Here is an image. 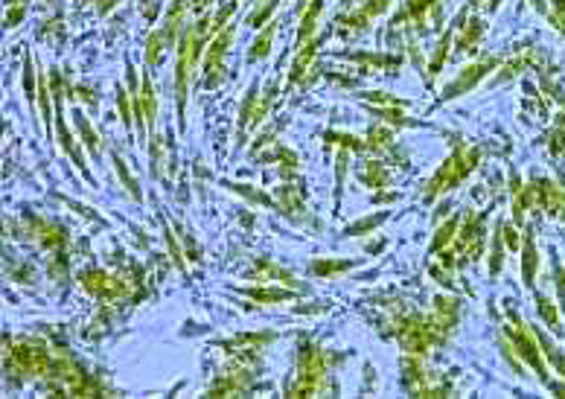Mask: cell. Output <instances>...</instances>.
I'll use <instances>...</instances> for the list:
<instances>
[{
	"instance_id": "obj_20",
	"label": "cell",
	"mask_w": 565,
	"mask_h": 399,
	"mask_svg": "<svg viewBox=\"0 0 565 399\" xmlns=\"http://www.w3.org/2000/svg\"><path fill=\"white\" fill-rule=\"evenodd\" d=\"M391 143H394V134H391V129H385V126H373L367 134H364V146H367V152H382V149H391Z\"/></svg>"
},
{
	"instance_id": "obj_36",
	"label": "cell",
	"mask_w": 565,
	"mask_h": 399,
	"mask_svg": "<svg viewBox=\"0 0 565 399\" xmlns=\"http://www.w3.org/2000/svg\"><path fill=\"white\" fill-rule=\"evenodd\" d=\"M210 4H216V0H190V6H192V12H204Z\"/></svg>"
},
{
	"instance_id": "obj_9",
	"label": "cell",
	"mask_w": 565,
	"mask_h": 399,
	"mask_svg": "<svg viewBox=\"0 0 565 399\" xmlns=\"http://www.w3.org/2000/svg\"><path fill=\"white\" fill-rule=\"evenodd\" d=\"M463 18H466V12L458 15V24H455L452 30H446V32L440 35V44H437V50H434V55H432V62H428V82H434L437 73L443 70L446 55H449V47H452V35H455V30H460V21H463Z\"/></svg>"
},
{
	"instance_id": "obj_38",
	"label": "cell",
	"mask_w": 565,
	"mask_h": 399,
	"mask_svg": "<svg viewBox=\"0 0 565 399\" xmlns=\"http://www.w3.org/2000/svg\"><path fill=\"white\" fill-rule=\"evenodd\" d=\"M446 4V0H432V6H443ZM432 6H428V9H432Z\"/></svg>"
},
{
	"instance_id": "obj_3",
	"label": "cell",
	"mask_w": 565,
	"mask_h": 399,
	"mask_svg": "<svg viewBox=\"0 0 565 399\" xmlns=\"http://www.w3.org/2000/svg\"><path fill=\"white\" fill-rule=\"evenodd\" d=\"M233 32L237 27L227 24L225 30H219L216 35L210 38L207 44V55H204V88H219L225 82V58H227V50H230V41H233Z\"/></svg>"
},
{
	"instance_id": "obj_8",
	"label": "cell",
	"mask_w": 565,
	"mask_h": 399,
	"mask_svg": "<svg viewBox=\"0 0 565 399\" xmlns=\"http://www.w3.org/2000/svg\"><path fill=\"white\" fill-rule=\"evenodd\" d=\"M321 12H324V0H312V4L306 6V12H303V18H300V27H298V38H295V50H300V47H306L309 41H315V27H318V18H321Z\"/></svg>"
},
{
	"instance_id": "obj_22",
	"label": "cell",
	"mask_w": 565,
	"mask_h": 399,
	"mask_svg": "<svg viewBox=\"0 0 565 399\" xmlns=\"http://www.w3.org/2000/svg\"><path fill=\"white\" fill-rule=\"evenodd\" d=\"M76 126H79V131H82V140H85V146H88V152L100 161V155H102V146H100V137H96V131H93V126L85 119V114L82 111H76Z\"/></svg>"
},
{
	"instance_id": "obj_25",
	"label": "cell",
	"mask_w": 565,
	"mask_h": 399,
	"mask_svg": "<svg viewBox=\"0 0 565 399\" xmlns=\"http://www.w3.org/2000/svg\"><path fill=\"white\" fill-rule=\"evenodd\" d=\"M536 263H539V256H536V245H533V236L528 233V236H524V283H528V286H533V277H536Z\"/></svg>"
},
{
	"instance_id": "obj_6",
	"label": "cell",
	"mask_w": 565,
	"mask_h": 399,
	"mask_svg": "<svg viewBox=\"0 0 565 399\" xmlns=\"http://www.w3.org/2000/svg\"><path fill=\"white\" fill-rule=\"evenodd\" d=\"M134 117L140 123V131L154 134V117H158V96H154L152 88V76L143 73V82H140V93H134Z\"/></svg>"
},
{
	"instance_id": "obj_11",
	"label": "cell",
	"mask_w": 565,
	"mask_h": 399,
	"mask_svg": "<svg viewBox=\"0 0 565 399\" xmlns=\"http://www.w3.org/2000/svg\"><path fill=\"white\" fill-rule=\"evenodd\" d=\"M481 35H484V24L478 21V18L460 24V32L455 38V53H475L478 44H481Z\"/></svg>"
},
{
	"instance_id": "obj_31",
	"label": "cell",
	"mask_w": 565,
	"mask_h": 399,
	"mask_svg": "<svg viewBox=\"0 0 565 399\" xmlns=\"http://www.w3.org/2000/svg\"><path fill=\"white\" fill-rule=\"evenodd\" d=\"M504 248H501V233H496V239H493V251H490V274L496 277L498 271H501V263H504Z\"/></svg>"
},
{
	"instance_id": "obj_19",
	"label": "cell",
	"mask_w": 565,
	"mask_h": 399,
	"mask_svg": "<svg viewBox=\"0 0 565 399\" xmlns=\"http://www.w3.org/2000/svg\"><path fill=\"white\" fill-rule=\"evenodd\" d=\"M245 294L248 297H254V301H260V303H283V301H295V292H288V289H268V286H262V289H245Z\"/></svg>"
},
{
	"instance_id": "obj_10",
	"label": "cell",
	"mask_w": 565,
	"mask_h": 399,
	"mask_svg": "<svg viewBox=\"0 0 565 399\" xmlns=\"http://www.w3.org/2000/svg\"><path fill=\"white\" fill-rule=\"evenodd\" d=\"M315 50H318V41H309L306 47L298 50L295 62H291V70H288V82L291 85H306V73L315 62Z\"/></svg>"
},
{
	"instance_id": "obj_27",
	"label": "cell",
	"mask_w": 565,
	"mask_h": 399,
	"mask_svg": "<svg viewBox=\"0 0 565 399\" xmlns=\"http://www.w3.org/2000/svg\"><path fill=\"white\" fill-rule=\"evenodd\" d=\"M356 96L367 99V103H376V105H399V108H408V105H411L408 99L391 96V93H385V91H364V93H356Z\"/></svg>"
},
{
	"instance_id": "obj_29",
	"label": "cell",
	"mask_w": 565,
	"mask_h": 399,
	"mask_svg": "<svg viewBox=\"0 0 565 399\" xmlns=\"http://www.w3.org/2000/svg\"><path fill=\"white\" fill-rule=\"evenodd\" d=\"M536 309H539V315L548 321V327H554V329H559V315H557V309L551 306V301H545V297L539 294L536 297Z\"/></svg>"
},
{
	"instance_id": "obj_21",
	"label": "cell",
	"mask_w": 565,
	"mask_h": 399,
	"mask_svg": "<svg viewBox=\"0 0 565 399\" xmlns=\"http://www.w3.org/2000/svg\"><path fill=\"white\" fill-rule=\"evenodd\" d=\"M324 140H326V146H341V149H350V152H367L364 137H356V134L326 131V134H324Z\"/></svg>"
},
{
	"instance_id": "obj_37",
	"label": "cell",
	"mask_w": 565,
	"mask_h": 399,
	"mask_svg": "<svg viewBox=\"0 0 565 399\" xmlns=\"http://www.w3.org/2000/svg\"><path fill=\"white\" fill-rule=\"evenodd\" d=\"M501 6V0H486V9H498Z\"/></svg>"
},
{
	"instance_id": "obj_28",
	"label": "cell",
	"mask_w": 565,
	"mask_h": 399,
	"mask_svg": "<svg viewBox=\"0 0 565 399\" xmlns=\"http://www.w3.org/2000/svg\"><path fill=\"white\" fill-rule=\"evenodd\" d=\"M38 88H35V65H32V55H27L24 58V96H27V103L32 105L35 103V93Z\"/></svg>"
},
{
	"instance_id": "obj_12",
	"label": "cell",
	"mask_w": 565,
	"mask_h": 399,
	"mask_svg": "<svg viewBox=\"0 0 565 399\" xmlns=\"http://www.w3.org/2000/svg\"><path fill=\"white\" fill-rule=\"evenodd\" d=\"M350 62H359L367 70H387V67H399L402 55H387V53H347Z\"/></svg>"
},
{
	"instance_id": "obj_13",
	"label": "cell",
	"mask_w": 565,
	"mask_h": 399,
	"mask_svg": "<svg viewBox=\"0 0 565 399\" xmlns=\"http://www.w3.org/2000/svg\"><path fill=\"white\" fill-rule=\"evenodd\" d=\"M370 114H376L379 119H382V123H391V126H402V129H414V126H423L420 123V119H411V117H408L399 105H385V108H376V105H370L367 108Z\"/></svg>"
},
{
	"instance_id": "obj_26",
	"label": "cell",
	"mask_w": 565,
	"mask_h": 399,
	"mask_svg": "<svg viewBox=\"0 0 565 399\" xmlns=\"http://www.w3.org/2000/svg\"><path fill=\"white\" fill-rule=\"evenodd\" d=\"M114 166H117V175H120V181L126 184V190L134 195V198H138V202H140V198H143V192H140V184H138V178H134L131 172H128V166H126V161H123V157L120 155H114Z\"/></svg>"
},
{
	"instance_id": "obj_18",
	"label": "cell",
	"mask_w": 565,
	"mask_h": 399,
	"mask_svg": "<svg viewBox=\"0 0 565 399\" xmlns=\"http://www.w3.org/2000/svg\"><path fill=\"white\" fill-rule=\"evenodd\" d=\"M166 47H169V44H166V38H164L161 30L149 32V38H146V67H149V70L161 65V55H164Z\"/></svg>"
},
{
	"instance_id": "obj_32",
	"label": "cell",
	"mask_w": 565,
	"mask_h": 399,
	"mask_svg": "<svg viewBox=\"0 0 565 399\" xmlns=\"http://www.w3.org/2000/svg\"><path fill=\"white\" fill-rule=\"evenodd\" d=\"M24 12H27V0H12V9L6 12V27L9 30L18 27V21L24 18Z\"/></svg>"
},
{
	"instance_id": "obj_34",
	"label": "cell",
	"mask_w": 565,
	"mask_h": 399,
	"mask_svg": "<svg viewBox=\"0 0 565 399\" xmlns=\"http://www.w3.org/2000/svg\"><path fill=\"white\" fill-rule=\"evenodd\" d=\"M120 0H96V9H100V15H108Z\"/></svg>"
},
{
	"instance_id": "obj_1",
	"label": "cell",
	"mask_w": 565,
	"mask_h": 399,
	"mask_svg": "<svg viewBox=\"0 0 565 399\" xmlns=\"http://www.w3.org/2000/svg\"><path fill=\"white\" fill-rule=\"evenodd\" d=\"M216 35L213 30V18H199L196 24H190L184 30V35L178 38V65H175V93H178V126L181 131L187 129V119H184V108H187V93H190V79L192 70H196L199 58L204 53V47L210 44V38Z\"/></svg>"
},
{
	"instance_id": "obj_17",
	"label": "cell",
	"mask_w": 565,
	"mask_h": 399,
	"mask_svg": "<svg viewBox=\"0 0 565 399\" xmlns=\"http://www.w3.org/2000/svg\"><path fill=\"white\" fill-rule=\"evenodd\" d=\"M458 225H460V216H452L446 225H440V228H437V236L432 239V248H428V251L437 254V251L449 248V242H455V236H458Z\"/></svg>"
},
{
	"instance_id": "obj_2",
	"label": "cell",
	"mask_w": 565,
	"mask_h": 399,
	"mask_svg": "<svg viewBox=\"0 0 565 399\" xmlns=\"http://www.w3.org/2000/svg\"><path fill=\"white\" fill-rule=\"evenodd\" d=\"M478 161H481V149L460 143V146H458V149L443 161V166L432 175V181H428V184L423 187V202H425V204H432V202H437V198H440L443 192L455 190V187L463 181V178L478 166Z\"/></svg>"
},
{
	"instance_id": "obj_24",
	"label": "cell",
	"mask_w": 565,
	"mask_h": 399,
	"mask_svg": "<svg viewBox=\"0 0 565 399\" xmlns=\"http://www.w3.org/2000/svg\"><path fill=\"white\" fill-rule=\"evenodd\" d=\"M50 99H53V88L47 85V79L41 76V79H38V103H41V119H44V126H47V134H53V105H50Z\"/></svg>"
},
{
	"instance_id": "obj_23",
	"label": "cell",
	"mask_w": 565,
	"mask_h": 399,
	"mask_svg": "<svg viewBox=\"0 0 565 399\" xmlns=\"http://www.w3.org/2000/svg\"><path fill=\"white\" fill-rule=\"evenodd\" d=\"M225 187L233 190V192H239V195H245V198H251L254 204H265V207H271V210H280V204L274 202V198L265 195L262 190H254L251 184H227V181H225Z\"/></svg>"
},
{
	"instance_id": "obj_4",
	"label": "cell",
	"mask_w": 565,
	"mask_h": 399,
	"mask_svg": "<svg viewBox=\"0 0 565 399\" xmlns=\"http://www.w3.org/2000/svg\"><path fill=\"white\" fill-rule=\"evenodd\" d=\"M498 67V58L496 55H486V58H481V62H472L470 67H463L449 85L443 88V93H440V103H449V99H458V96H463V93H470L481 79L490 73V70H496Z\"/></svg>"
},
{
	"instance_id": "obj_5",
	"label": "cell",
	"mask_w": 565,
	"mask_h": 399,
	"mask_svg": "<svg viewBox=\"0 0 565 399\" xmlns=\"http://www.w3.org/2000/svg\"><path fill=\"white\" fill-rule=\"evenodd\" d=\"M507 335L513 338L516 353H521V358L536 370V376L542 379V382H548V367H545L542 355L536 353V332H531L521 321H516V318H513V327H507Z\"/></svg>"
},
{
	"instance_id": "obj_30",
	"label": "cell",
	"mask_w": 565,
	"mask_h": 399,
	"mask_svg": "<svg viewBox=\"0 0 565 399\" xmlns=\"http://www.w3.org/2000/svg\"><path fill=\"white\" fill-rule=\"evenodd\" d=\"M353 263H338V259H321V263H315L312 266V271L315 274H341V271H347Z\"/></svg>"
},
{
	"instance_id": "obj_33",
	"label": "cell",
	"mask_w": 565,
	"mask_h": 399,
	"mask_svg": "<svg viewBox=\"0 0 565 399\" xmlns=\"http://www.w3.org/2000/svg\"><path fill=\"white\" fill-rule=\"evenodd\" d=\"M397 198H399L397 192H376L373 195V204H394Z\"/></svg>"
},
{
	"instance_id": "obj_16",
	"label": "cell",
	"mask_w": 565,
	"mask_h": 399,
	"mask_svg": "<svg viewBox=\"0 0 565 399\" xmlns=\"http://www.w3.org/2000/svg\"><path fill=\"white\" fill-rule=\"evenodd\" d=\"M361 181L370 187V190H385L391 187V175H387V166L379 164V161H367L364 172H361Z\"/></svg>"
},
{
	"instance_id": "obj_15",
	"label": "cell",
	"mask_w": 565,
	"mask_h": 399,
	"mask_svg": "<svg viewBox=\"0 0 565 399\" xmlns=\"http://www.w3.org/2000/svg\"><path fill=\"white\" fill-rule=\"evenodd\" d=\"M387 218H391V213H387V210H382V213H370V216L359 218V222L347 225L341 236H367V233H373V230H376L379 225H385Z\"/></svg>"
},
{
	"instance_id": "obj_7",
	"label": "cell",
	"mask_w": 565,
	"mask_h": 399,
	"mask_svg": "<svg viewBox=\"0 0 565 399\" xmlns=\"http://www.w3.org/2000/svg\"><path fill=\"white\" fill-rule=\"evenodd\" d=\"M394 0H367V4L359 9V12H353L350 18H341V27H338V32L341 35H353V32H361L373 18H379L382 12H387V6H391Z\"/></svg>"
},
{
	"instance_id": "obj_35",
	"label": "cell",
	"mask_w": 565,
	"mask_h": 399,
	"mask_svg": "<svg viewBox=\"0 0 565 399\" xmlns=\"http://www.w3.org/2000/svg\"><path fill=\"white\" fill-rule=\"evenodd\" d=\"M504 239H507V248H519V236L513 228H504Z\"/></svg>"
},
{
	"instance_id": "obj_14",
	"label": "cell",
	"mask_w": 565,
	"mask_h": 399,
	"mask_svg": "<svg viewBox=\"0 0 565 399\" xmlns=\"http://www.w3.org/2000/svg\"><path fill=\"white\" fill-rule=\"evenodd\" d=\"M277 35V21H268L265 30L254 38V44H251V53H248V62H262V58H268L271 53V41H274Z\"/></svg>"
}]
</instances>
